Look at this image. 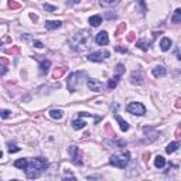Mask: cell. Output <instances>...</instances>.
I'll use <instances>...</instances> for the list:
<instances>
[{
  "label": "cell",
  "mask_w": 181,
  "mask_h": 181,
  "mask_svg": "<svg viewBox=\"0 0 181 181\" xmlns=\"http://www.w3.org/2000/svg\"><path fill=\"white\" fill-rule=\"evenodd\" d=\"M68 44L76 52H84L91 45V33L88 30H81V31L75 33L68 38Z\"/></svg>",
  "instance_id": "obj_1"
},
{
  "label": "cell",
  "mask_w": 181,
  "mask_h": 181,
  "mask_svg": "<svg viewBox=\"0 0 181 181\" xmlns=\"http://www.w3.org/2000/svg\"><path fill=\"white\" fill-rule=\"evenodd\" d=\"M48 167V160L44 157H37V159H33L29 163V167L24 170L27 178H38L40 175L44 173V170H47Z\"/></svg>",
  "instance_id": "obj_2"
},
{
  "label": "cell",
  "mask_w": 181,
  "mask_h": 181,
  "mask_svg": "<svg viewBox=\"0 0 181 181\" xmlns=\"http://www.w3.org/2000/svg\"><path fill=\"white\" fill-rule=\"evenodd\" d=\"M130 161V153L124 150V152H119L116 154L109 159V163H111L113 167H118V169H126L127 164Z\"/></svg>",
  "instance_id": "obj_3"
},
{
  "label": "cell",
  "mask_w": 181,
  "mask_h": 181,
  "mask_svg": "<svg viewBox=\"0 0 181 181\" xmlns=\"http://www.w3.org/2000/svg\"><path fill=\"white\" fill-rule=\"evenodd\" d=\"M86 78L85 71H79V72H72L67 79V86L70 92H76V89L81 86L82 81Z\"/></svg>",
  "instance_id": "obj_4"
},
{
  "label": "cell",
  "mask_w": 181,
  "mask_h": 181,
  "mask_svg": "<svg viewBox=\"0 0 181 181\" xmlns=\"http://www.w3.org/2000/svg\"><path fill=\"white\" fill-rule=\"evenodd\" d=\"M124 71H126V68H124L123 64H118V65H116V68H115V75L112 76L108 82V89L112 91V89H115L118 86V84H119V81H120L122 75L124 74Z\"/></svg>",
  "instance_id": "obj_5"
},
{
  "label": "cell",
  "mask_w": 181,
  "mask_h": 181,
  "mask_svg": "<svg viewBox=\"0 0 181 181\" xmlns=\"http://www.w3.org/2000/svg\"><path fill=\"white\" fill-rule=\"evenodd\" d=\"M111 57V52L108 50H101V51H95V52H91L88 55V60L92 61V62H101V61H105Z\"/></svg>",
  "instance_id": "obj_6"
},
{
  "label": "cell",
  "mask_w": 181,
  "mask_h": 181,
  "mask_svg": "<svg viewBox=\"0 0 181 181\" xmlns=\"http://www.w3.org/2000/svg\"><path fill=\"white\" fill-rule=\"evenodd\" d=\"M126 111L132 115H136V116H143L146 113V108H144L140 102H130L129 105H127Z\"/></svg>",
  "instance_id": "obj_7"
},
{
  "label": "cell",
  "mask_w": 181,
  "mask_h": 181,
  "mask_svg": "<svg viewBox=\"0 0 181 181\" xmlns=\"http://www.w3.org/2000/svg\"><path fill=\"white\" fill-rule=\"evenodd\" d=\"M68 153H70L71 161H72L74 164H75V165H82V153H81L79 147L70 146V149H68Z\"/></svg>",
  "instance_id": "obj_8"
},
{
  "label": "cell",
  "mask_w": 181,
  "mask_h": 181,
  "mask_svg": "<svg viewBox=\"0 0 181 181\" xmlns=\"http://www.w3.org/2000/svg\"><path fill=\"white\" fill-rule=\"evenodd\" d=\"M143 132H144V137H143V140H142V142H143L144 144L153 143V142H154V140L159 137V134H160L159 132L154 130L153 127H144Z\"/></svg>",
  "instance_id": "obj_9"
},
{
  "label": "cell",
  "mask_w": 181,
  "mask_h": 181,
  "mask_svg": "<svg viewBox=\"0 0 181 181\" xmlns=\"http://www.w3.org/2000/svg\"><path fill=\"white\" fill-rule=\"evenodd\" d=\"M86 85H88V88L91 89V91H95V92H98V91H101L102 89V82L99 79H95V78H89L88 81H86Z\"/></svg>",
  "instance_id": "obj_10"
},
{
  "label": "cell",
  "mask_w": 181,
  "mask_h": 181,
  "mask_svg": "<svg viewBox=\"0 0 181 181\" xmlns=\"http://www.w3.org/2000/svg\"><path fill=\"white\" fill-rule=\"evenodd\" d=\"M95 41L98 43L99 45H106L109 43V37H108V33L106 31H101L96 34L95 37Z\"/></svg>",
  "instance_id": "obj_11"
},
{
  "label": "cell",
  "mask_w": 181,
  "mask_h": 181,
  "mask_svg": "<svg viewBox=\"0 0 181 181\" xmlns=\"http://www.w3.org/2000/svg\"><path fill=\"white\" fill-rule=\"evenodd\" d=\"M130 82L134 85H142L143 84V75L140 74V71H133L130 75Z\"/></svg>",
  "instance_id": "obj_12"
},
{
  "label": "cell",
  "mask_w": 181,
  "mask_h": 181,
  "mask_svg": "<svg viewBox=\"0 0 181 181\" xmlns=\"http://www.w3.org/2000/svg\"><path fill=\"white\" fill-rule=\"evenodd\" d=\"M61 25H62V23L60 20H47L45 21V29L47 30H57Z\"/></svg>",
  "instance_id": "obj_13"
},
{
  "label": "cell",
  "mask_w": 181,
  "mask_h": 181,
  "mask_svg": "<svg viewBox=\"0 0 181 181\" xmlns=\"http://www.w3.org/2000/svg\"><path fill=\"white\" fill-rule=\"evenodd\" d=\"M153 76H156V78H161V76H164L165 75V68L163 67V65H156V67L153 68Z\"/></svg>",
  "instance_id": "obj_14"
},
{
  "label": "cell",
  "mask_w": 181,
  "mask_h": 181,
  "mask_svg": "<svg viewBox=\"0 0 181 181\" xmlns=\"http://www.w3.org/2000/svg\"><path fill=\"white\" fill-rule=\"evenodd\" d=\"M150 44H152V41H147V40H144V38H140V40H137V41H136V45L142 51H147V50H149Z\"/></svg>",
  "instance_id": "obj_15"
},
{
  "label": "cell",
  "mask_w": 181,
  "mask_h": 181,
  "mask_svg": "<svg viewBox=\"0 0 181 181\" xmlns=\"http://www.w3.org/2000/svg\"><path fill=\"white\" fill-rule=\"evenodd\" d=\"M171 45H173V41L170 40V38H167V37L161 38V41H160V48H161L163 51H169L170 48H171Z\"/></svg>",
  "instance_id": "obj_16"
},
{
  "label": "cell",
  "mask_w": 181,
  "mask_h": 181,
  "mask_svg": "<svg viewBox=\"0 0 181 181\" xmlns=\"http://www.w3.org/2000/svg\"><path fill=\"white\" fill-rule=\"evenodd\" d=\"M120 0H99V4L102 7H115L118 6Z\"/></svg>",
  "instance_id": "obj_17"
},
{
  "label": "cell",
  "mask_w": 181,
  "mask_h": 181,
  "mask_svg": "<svg viewBox=\"0 0 181 181\" xmlns=\"http://www.w3.org/2000/svg\"><path fill=\"white\" fill-rule=\"evenodd\" d=\"M50 67H51V61L50 60H43L41 62H40V72L47 74L48 70H50Z\"/></svg>",
  "instance_id": "obj_18"
},
{
  "label": "cell",
  "mask_w": 181,
  "mask_h": 181,
  "mask_svg": "<svg viewBox=\"0 0 181 181\" xmlns=\"http://www.w3.org/2000/svg\"><path fill=\"white\" fill-rule=\"evenodd\" d=\"M14 167H17V169H21V170H25L27 167H29V160L27 159H19L14 161Z\"/></svg>",
  "instance_id": "obj_19"
},
{
  "label": "cell",
  "mask_w": 181,
  "mask_h": 181,
  "mask_svg": "<svg viewBox=\"0 0 181 181\" xmlns=\"http://www.w3.org/2000/svg\"><path fill=\"white\" fill-rule=\"evenodd\" d=\"M116 122L119 123V126H120V129H122L123 132H127V130H129V127H130V126H129V123H127L126 120H123V119H122L119 115H116Z\"/></svg>",
  "instance_id": "obj_20"
},
{
  "label": "cell",
  "mask_w": 181,
  "mask_h": 181,
  "mask_svg": "<svg viewBox=\"0 0 181 181\" xmlns=\"http://www.w3.org/2000/svg\"><path fill=\"white\" fill-rule=\"evenodd\" d=\"M65 72H67V68H65V67L55 68L54 72H52V78H54V79H58V78H61V76H62Z\"/></svg>",
  "instance_id": "obj_21"
},
{
  "label": "cell",
  "mask_w": 181,
  "mask_h": 181,
  "mask_svg": "<svg viewBox=\"0 0 181 181\" xmlns=\"http://www.w3.org/2000/svg\"><path fill=\"white\" fill-rule=\"evenodd\" d=\"M101 23H102V17L99 14L89 17V24L92 25V27H98V25H101Z\"/></svg>",
  "instance_id": "obj_22"
},
{
  "label": "cell",
  "mask_w": 181,
  "mask_h": 181,
  "mask_svg": "<svg viewBox=\"0 0 181 181\" xmlns=\"http://www.w3.org/2000/svg\"><path fill=\"white\" fill-rule=\"evenodd\" d=\"M50 116L52 119H57V120H60V119L64 116V112L61 111V109H51V111H50Z\"/></svg>",
  "instance_id": "obj_23"
},
{
  "label": "cell",
  "mask_w": 181,
  "mask_h": 181,
  "mask_svg": "<svg viewBox=\"0 0 181 181\" xmlns=\"http://www.w3.org/2000/svg\"><path fill=\"white\" fill-rule=\"evenodd\" d=\"M178 147H180V143H178V142H171V143H169V146L165 147V152L169 153V154H171V153L177 152Z\"/></svg>",
  "instance_id": "obj_24"
},
{
  "label": "cell",
  "mask_w": 181,
  "mask_h": 181,
  "mask_svg": "<svg viewBox=\"0 0 181 181\" xmlns=\"http://www.w3.org/2000/svg\"><path fill=\"white\" fill-rule=\"evenodd\" d=\"M154 165H156L157 169H163L165 165V160L163 156H157L156 159H154Z\"/></svg>",
  "instance_id": "obj_25"
},
{
  "label": "cell",
  "mask_w": 181,
  "mask_h": 181,
  "mask_svg": "<svg viewBox=\"0 0 181 181\" xmlns=\"http://www.w3.org/2000/svg\"><path fill=\"white\" fill-rule=\"evenodd\" d=\"M85 122L84 120H81V119H76V120H74L72 122V127L75 129V130H79V129H84L85 127Z\"/></svg>",
  "instance_id": "obj_26"
},
{
  "label": "cell",
  "mask_w": 181,
  "mask_h": 181,
  "mask_svg": "<svg viewBox=\"0 0 181 181\" xmlns=\"http://www.w3.org/2000/svg\"><path fill=\"white\" fill-rule=\"evenodd\" d=\"M105 143L108 144V146H113V147H124L126 146V142H124V140H118V142H108V140H106Z\"/></svg>",
  "instance_id": "obj_27"
},
{
  "label": "cell",
  "mask_w": 181,
  "mask_h": 181,
  "mask_svg": "<svg viewBox=\"0 0 181 181\" xmlns=\"http://www.w3.org/2000/svg\"><path fill=\"white\" fill-rule=\"evenodd\" d=\"M171 21H173V23H175V24H178V23H181V9H175V11H174V16H173Z\"/></svg>",
  "instance_id": "obj_28"
},
{
  "label": "cell",
  "mask_w": 181,
  "mask_h": 181,
  "mask_svg": "<svg viewBox=\"0 0 181 181\" xmlns=\"http://www.w3.org/2000/svg\"><path fill=\"white\" fill-rule=\"evenodd\" d=\"M6 52L7 54H11V55H17V54H20V47L14 45V47H11V48H7Z\"/></svg>",
  "instance_id": "obj_29"
},
{
  "label": "cell",
  "mask_w": 181,
  "mask_h": 181,
  "mask_svg": "<svg viewBox=\"0 0 181 181\" xmlns=\"http://www.w3.org/2000/svg\"><path fill=\"white\" fill-rule=\"evenodd\" d=\"M136 3L140 6V9H142V14H146L147 13V6L146 3H144V0H136Z\"/></svg>",
  "instance_id": "obj_30"
},
{
  "label": "cell",
  "mask_w": 181,
  "mask_h": 181,
  "mask_svg": "<svg viewBox=\"0 0 181 181\" xmlns=\"http://www.w3.org/2000/svg\"><path fill=\"white\" fill-rule=\"evenodd\" d=\"M124 30H126V24H124V23H122V24H119L118 29H116V31H115V35H120V34H123Z\"/></svg>",
  "instance_id": "obj_31"
},
{
  "label": "cell",
  "mask_w": 181,
  "mask_h": 181,
  "mask_svg": "<svg viewBox=\"0 0 181 181\" xmlns=\"http://www.w3.org/2000/svg\"><path fill=\"white\" fill-rule=\"evenodd\" d=\"M19 150H20V147H17V144L9 143V152H10V153H17Z\"/></svg>",
  "instance_id": "obj_32"
},
{
  "label": "cell",
  "mask_w": 181,
  "mask_h": 181,
  "mask_svg": "<svg viewBox=\"0 0 181 181\" xmlns=\"http://www.w3.org/2000/svg\"><path fill=\"white\" fill-rule=\"evenodd\" d=\"M44 9L47 10V11H50V13H55V11H57V7H55V6H51V4H47V3L44 4Z\"/></svg>",
  "instance_id": "obj_33"
},
{
  "label": "cell",
  "mask_w": 181,
  "mask_h": 181,
  "mask_svg": "<svg viewBox=\"0 0 181 181\" xmlns=\"http://www.w3.org/2000/svg\"><path fill=\"white\" fill-rule=\"evenodd\" d=\"M9 7L11 10H16V9H20V4L17 3V2H13V0H10V2H9Z\"/></svg>",
  "instance_id": "obj_34"
},
{
  "label": "cell",
  "mask_w": 181,
  "mask_h": 181,
  "mask_svg": "<svg viewBox=\"0 0 181 181\" xmlns=\"http://www.w3.org/2000/svg\"><path fill=\"white\" fill-rule=\"evenodd\" d=\"M33 45H34L35 48H43L44 47V44H43L41 41H37V40H33Z\"/></svg>",
  "instance_id": "obj_35"
},
{
  "label": "cell",
  "mask_w": 181,
  "mask_h": 181,
  "mask_svg": "<svg viewBox=\"0 0 181 181\" xmlns=\"http://www.w3.org/2000/svg\"><path fill=\"white\" fill-rule=\"evenodd\" d=\"M134 40H136V34H134V33H129V34H127V41H134Z\"/></svg>",
  "instance_id": "obj_36"
},
{
  "label": "cell",
  "mask_w": 181,
  "mask_h": 181,
  "mask_svg": "<svg viewBox=\"0 0 181 181\" xmlns=\"http://www.w3.org/2000/svg\"><path fill=\"white\" fill-rule=\"evenodd\" d=\"M105 129H106V132H108V133H109V136H111V137H115V132L111 129V124H106V127H105Z\"/></svg>",
  "instance_id": "obj_37"
},
{
  "label": "cell",
  "mask_w": 181,
  "mask_h": 181,
  "mask_svg": "<svg viewBox=\"0 0 181 181\" xmlns=\"http://www.w3.org/2000/svg\"><path fill=\"white\" fill-rule=\"evenodd\" d=\"M10 113H11V112H10V111H6V109H3V111H2V118H3V119L9 118V116H10Z\"/></svg>",
  "instance_id": "obj_38"
},
{
  "label": "cell",
  "mask_w": 181,
  "mask_h": 181,
  "mask_svg": "<svg viewBox=\"0 0 181 181\" xmlns=\"http://www.w3.org/2000/svg\"><path fill=\"white\" fill-rule=\"evenodd\" d=\"M174 106H175V108H177V109H181V99H180V98H178L177 101H175Z\"/></svg>",
  "instance_id": "obj_39"
},
{
  "label": "cell",
  "mask_w": 181,
  "mask_h": 181,
  "mask_svg": "<svg viewBox=\"0 0 181 181\" xmlns=\"http://www.w3.org/2000/svg\"><path fill=\"white\" fill-rule=\"evenodd\" d=\"M81 0H67V4H78Z\"/></svg>",
  "instance_id": "obj_40"
},
{
  "label": "cell",
  "mask_w": 181,
  "mask_h": 181,
  "mask_svg": "<svg viewBox=\"0 0 181 181\" xmlns=\"http://www.w3.org/2000/svg\"><path fill=\"white\" fill-rule=\"evenodd\" d=\"M116 51H119V52H123V54H126V52H127L126 48H122V47H116Z\"/></svg>",
  "instance_id": "obj_41"
},
{
  "label": "cell",
  "mask_w": 181,
  "mask_h": 181,
  "mask_svg": "<svg viewBox=\"0 0 181 181\" xmlns=\"http://www.w3.org/2000/svg\"><path fill=\"white\" fill-rule=\"evenodd\" d=\"M30 19H31L33 21H37V20H38V17L35 16V14H33V13H31V14H30Z\"/></svg>",
  "instance_id": "obj_42"
},
{
  "label": "cell",
  "mask_w": 181,
  "mask_h": 181,
  "mask_svg": "<svg viewBox=\"0 0 181 181\" xmlns=\"http://www.w3.org/2000/svg\"><path fill=\"white\" fill-rule=\"evenodd\" d=\"M149 157H150V153H149V152H147V153H143V159L146 160V161L149 160Z\"/></svg>",
  "instance_id": "obj_43"
},
{
  "label": "cell",
  "mask_w": 181,
  "mask_h": 181,
  "mask_svg": "<svg viewBox=\"0 0 181 181\" xmlns=\"http://www.w3.org/2000/svg\"><path fill=\"white\" fill-rule=\"evenodd\" d=\"M6 71H7V67H6V65H3V67H2V75H4V74H6Z\"/></svg>",
  "instance_id": "obj_44"
},
{
  "label": "cell",
  "mask_w": 181,
  "mask_h": 181,
  "mask_svg": "<svg viewBox=\"0 0 181 181\" xmlns=\"http://www.w3.org/2000/svg\"><path fill=\"white\" fill-rule=\"evenodd\" d=\"M175 136H177V137H181V129H178V130L175 132Z\"/></svg>",
  "instance_id": "obj_45"
},
{
  "label": "cell",
  "mask_w": 181,
  "mask_h": 181,
  "mask_svg": "<svg viewBox=\"0 0 181 181\" xmlns=\"http://www.w3.org/2000/svg\"><path fill=\"white\" fill-rule=\"evenodd\" d=\"M177 58H178V60L181 61V54H177Z\"/></svg>",
  "instance_id": "obj_46"
}]
</instances>
